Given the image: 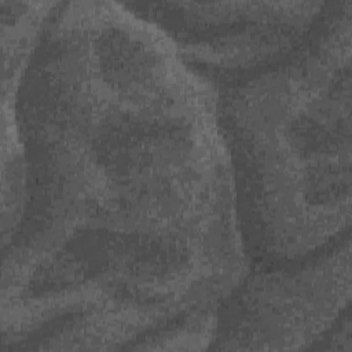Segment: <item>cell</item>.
I'll return each instance as SVG.
<instances>
[{"label":"cell","mask_w":352,"mask_h":352,"mask_svg":"<svg viewBox=\"0 0 352 352\" xmlns=\"http://www.w3.org/2000/svg\"><path fill=\"white\" fill-rule=\"evenodd\" d=\"M349 234L327 248L270 267H258L216 308L213 341L271 342V348H298L323 341L349 315Z\"/></svg>","instance_id":"cell-2"},{"label":"cell","mask_w":352,"mask_h":352,"mask_svg":"<svg viewBox=\"0 0 352 352\" xmlns=\"http://www.w3.org/2000/svg\"><path fill=\"white\" fill-rule=\"evenodd\" d=\"M352 0L278 62L214 85L246 256L298 260L349 234Z\"/></svg>","instance_id":"cell-1"},{"label":"cell","mask_w":352,"mask_h":352,"mask_svg":"<svg viewBox=\"0 0 352 352\" xmlns=\"http://www.w3.org/2000/svg\"><path fill=\"white\" fill-rule=\"evenodd\" d=\"M164 32L212 85L264 69L297 48L326 1L125 3Z\"/></svg>","instance_id":"cell-3"}]
</instances>
